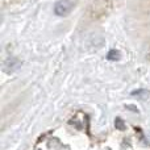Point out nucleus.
Here are the masks:
<instances>
[{"mask_svg": "<svg viewBox=\"0 0 150 150\" xmlns=\"http://www.w3.org/2000/svg\"><path fill=\"white\" fill-rule=\"evenodd\" d=\"M75 0H58L54 5V13L59 17L67 16L74 9Z\"/></svg>", "mask_w": 150, "mask_h": 150, "instance_id": "nucleus-1", "label": "nucleus"}, {"mask_svg": "<svg viewBox=\"0 0 150 150\" xmlns=\"http://www.w3.org/2000/svg\"><path fill=\"white\" fill-rule=\"evenodd\" d=\"M130 95L137 99H141V100H145V99H148L150 96V92L148 90H136V91H133Z\"/></svg>", "mask_w": 150, "mask_h": 150, "instance_id": "nucleus-2", "label": "nucleus"}, {"mask_svg": "<svg viewBox=\"0 0 150 150\" xmlns=\"http://www.w3.org/2000/svg\"><path fill=\"white\" fill-rule=\"evenodd\" d=\"M107 58L111 61H116L120 58V53L117 52V50H111V52L108 53V55H107Z\"/></svg>", "mask_w": 150, "mask_h": 150, "instance_id": "nucleus-3", "label": "nucleus"}, {"mask_svg": "<svg viewBox=\"0 0 150 150\" xmlns=\"http://www.w3.org/2000/svg\"><path fill=\"white\" fill-rule=\"evenodd\" d=\"M146 58H148V59L150 61V53H149V54H148V55H146Z\"/></svg>", "mask_w": 150, "mask_h": 150, "instance_id": "nucleus-6", "label": "nucleus"}, {"mask_svg": "<svg viewBox=\"0 0 150 150\" xmlns=\"http://www.w3.org/2000/svg\"><path fill=\"white\" fill-rule=\"evenodd\" d=\"M127 108H129V109H133V111H134V112H138V109H137V108H136V107H132V105H128V107H127Z\"/></svg>", "mask_w": 150, "mask_h": 150, "instance_id": "nucleus-5", "label": "nucleus"}, {"mask_svg": "<svg viewBox=\"0 0 150 150\" xmlns=\"http://www.w3.org/2000/svg\"><path fill=\"white\" fill-rule=\"evenodd\" d=\"M121 120H120V119H117V127H119V128H121V129H122V128H124V125H121Z\"/></svg>", "mask_w": 150, "mask_h": 150, "instance_id": "nucleus-4", "label": "nucleus"}]
</instances>
